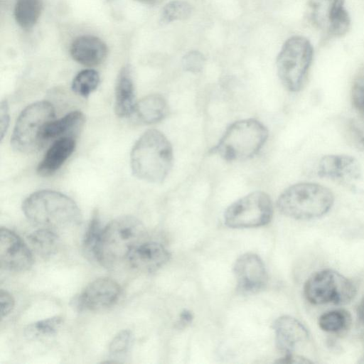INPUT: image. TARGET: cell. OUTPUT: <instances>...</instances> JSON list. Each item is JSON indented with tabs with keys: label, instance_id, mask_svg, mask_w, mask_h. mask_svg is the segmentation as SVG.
<instances>
[{
	"label": "cell",
	"instance_id": "6da1fadb",
	"mask_svg": "<svg viewBox=\"0 0 364 364\" xmlns=\"http://www.w3.org/2000/svg\"><path fill=\"white\" fill-rule=\"evenodd\" d=\"M22 210L33 224L55 231L76 226L81 220L80 210L75 202L52 190L31 194L23 202Z\"/></svg>",
	"mask_w": 364,
	"mask_h": 364
},
{
	"label": "cell",
	"instance_id": "7a4b0ae2",
	"mask_svg": "<svg viewBox=\"0 0 364 364\" xmlns=\"http://www.w3.org/2000/svg\"><path fill=\"white\" fill-rule=\"evenodd\" d=\"M173 161L172 146L159 130L145 132L136 141L130 154L131 168L139 179L162 183L170 172Z\"/></svg>",
	"mask_w": 364,
	"mask_h": 364
},
{
	"label": "cell",
	"instance_id": "3957f363",
	"mask_svg": "<svg viewBox=\"0 0 364 364\" xmlns=\"http://www.w3.org/2000/svg\"><path fill=\"white\" fill-rule=\"evenodd\" d=\"M144 235V227L137 218L128 215L115 218L102 228L95 260L106 267L116 265L127 259Z\"/></svg>",
	"mask_w": 364,
	"mask_h": 364
},
{
	"label": "cell",
	"instance_id": "277c9868",
	"mask_svg": "<svg viewBox=\"0 0 364 364\" xmlns=\"http://www.w3.org/2000/svg\"><path fill=\"white\" fill-rule=\"evenodd\" d=\"M269 132L264 124L250 118L230 124L210 152L227 161L250 159L258 154L265 144Z\"/></svg>",
	"mask_w": 364,
	"mask_h": 364
},
{
	"label": "cell",
	"instance_id": "5b68a950",
	"mask_svg": "<svg viewBox=\"0 0 364 364\" xmlns=\"http://www.w3.org/2000/svg\"><path fill=\"white\" fill-rule=\"evenodd\" d=\"M334 203L328 188L315 183L290 186L279 196L277 206L281 213L296 220H311L326 214Z\"/></svg>",
	"mask_w": 364,
	"mask_h": 364
},
{
	"label": "cell",
	"instance_id": "8992f818",
	"mask_svg": "<svg viewBox=\"0 0 364 364\" xmlns=\"http://www.w3.org/2000/svg\"><path fill=\"white\" fill-rule=\"evenodd\" d=\"M314 57L311 42L301 36H294L283 44L276 60L278 77L289 91L301 90Z\"/></svg>",
	"mask_w": 364,
	"mask_h": 364
},
{
	"label": "cell",
	"instance_id": "52a82bcc",
	"mask_svg": "<svg viewBox=\"0 0 364 364\" xmlns=\"http://www.w3.org/2000/svg\"><path fill=\"white\" fill-rule=\"evenodd\" d=\"M54 117L55 109L49 102L39 101L27 106L16 119L11 139L12 147L24 154L40 149L46 143L45 129Z\"/></svg>",
	"mask_w": 364,
	"mask_h": 364
},
{
	"label": "cell",
	"instance_id": "ba28073f",
	"mask_svg": "<svg viewBox=\"0 0 364 364\" xmlns=\"http://www.w3.org/2000/svg\"><path fill=\"white\" fill-rule=\"evenodd\" d=\"M304 293L306 300L314 305H342L354 298L355 287L339 272L326 269L314 273L306 280Z\"/></svg>",
	"mask_w": 364,
	"mask_h": 364
},
{
	"label": "cell",
	"instance_id": "9c48e42d",
	"mask_svg": "<svg viewBox=\"0 0 364 364\" xmlns=\"http://www.w3.org/2000/svg\"><path fill=\"white\" fill-rule=\"evenodd\" d=\"M272 215L273 205L269 196L257 191L229 205L224 213V221L232 228H257L269 223Z\"/></svg>",
	"mask_w": 364,
	"mask_h": 364
},
{
	"label": "cell",
	"instance_id": "30bf717a",
	"mask_svg": "<svg viewBox=\"0 0 364 364\" xmlns=\"http://www.w3.org/2000/svg\"><path fill=\"white\" fill-rule=\"evenodd\" d=\"M119 284L109 277H100L90 282L75 298V306L80 311H100L113 306L119 299Z\"/></svg>",
	"mask_w": 364,
	"mask_h": 364
},
{
	"label": "cell",
	"instance_id": "8fae6325",
	"mask_svg": "<svg viewBox=\"0 0 364 364\" xmlns=\"http://www.w3.org/2000/svg\"><path fill=\"white\" fill-rule=\"evenodd\" d=\"M233 272L237 289L243 294H255L263 289L268 280L265 265L254 253H245L235 262Z\"/></svg>",
	"mask_w": 364,
	"mask_h": 364
},
{
	"label": "cell",
	"instance_id": "7c38bea8",
	"mask_svg": "<svg viewBox=\"0 0 364 364\" xmlns=\"http://www.w3.org/2000/svg\"><path fill=\"white\" fill-rule=\"evenodd\" d=\"M33 263L32 252L26 244L11 230H0V266L13 271L29 269Z\"/></svg>",
	"mask_w": 364,
	"mask_h": 364
},
{
	"label": "cell",
	"instance_id": "4fadbf2b",
	"mask_svg": "<svg viewBox=\"0 0 364 364\" xmlns=\"http://www.w3.org/2000/svg\"><path fill=\"white\" fill-rule=\"evenodd\" d=\"M316 173L321 178L349 184L360 178L361 171L358 161L354 157L333 154L324 156L319 159Z\"/></svg>",
	"mask_w": 364,
	"mask_h": 364
},
{
	"label": "cell",
	"instance_id": "5bb4252c",
	"mask_svg": "<svg viewBox=\"0 0 364 364\" xmlns=\"http://www.w3.org/2000/svg\"><path fill=\"white\" fill-rule=\"evenodd\" d=\"M170 253L161 243L141 242L129 253V265L141 272L151 273L162 267L169 259Z\"/></svg>",
	"mask_w": 364,
	"mask_h": 364
},
{
	"label": "cell",
	"instance_id": "9a60e30c",
	"mask_svg": "<svg viewBox=\"0 0 364 364\" xmlns=\"http://www.w3.org/2000/svg\"><path fill=\"white\" fill-rule=\"evenodd\" d=\"M276 346L284 353H293L296 348L307 341L309 333L305 326L296 318L289 316L277 318L273 323Z\"/></svg>",
	"mask_w": 364,
	"mask_h": 364
},
{
	"label": "cell",
	"instance_id": "2e32d148",
	"mask_svg": "<svg viewBox=\"0 0 364 364\" xmlns=\"http://www.w3.org/2000/svg\"><path fill=\"white\" fill-rule=\"evenodd\" d=\"M70 51L76 62L92 67L101 64L105 60L108 50L105 42L98 37L83 35L73 41Z\"/></svg>",
	"mask_w": 364,
	"mask_h": 364
},
{
	"label": "cell",
	"instance_id": "e0dca14e",
	"mask_svg": "<svg viewBox=\"0 0 364 364\" xmlns=\"http://www.w3.org/2000/svg\"><path fill=\"white\" fill-rule=\"evenodd\" d=\"M75 148V137L66 136L55 140L38 164V173L43 177L53 175L73 154Z\"/></svg>",
	"mask_w": 364,
	"mask_h": 364
},
{
	"label": "cell",
	"instance_id": "ac0fdd59",
	"mask_svg": "<svg viewBox=\"0 0 364 364\" xmlns=\"http://www.w3.org/2000/svg\"><path fill=\"white\" fill-rule=\"evenodd\" d=\"M134 82L130 68L124 67L117 77L115 87L114 110L119 117H125L134 113L135 107Z\"/></svg>",
	"mask_w": 364,
	"mask_h": 364
},
{
	"label": "cell",
	"instance_id": "d6986e66",
	"mask_svg": "<svg viewBox=\"0 0 364 364\" xmlns=\"http://www.w3.org/2000/svg\"><path fill=\"white\" fill-rule=\"evenodd\" d=\"M168 112L166 99L159 94H151L136 103L134 114L141 123L152 124L162 121Z\"/></svg>",
	"mask_w": 364,
	"mask_h": 364
},
{
	"label": "cell",
	"instance_id": "ffe728a7",
	"mask_svg": "<svg viewBox=\"0 0 364 364\" xmlns=\"http://www.w3.org/2000/svg\"><path fill=\"white\" fill-rule=\"evenodd\" d=\"M85 119V115L82 112L73 111L58 119L52 120L45 129V141L66 136L75 137L82 127Z\"/></svg>",
	"mask_w": 364,
	"mask_h": 364
},
{
	"label": "cell",
	"instance_id": "44dd1931",
	"mask_svg": "<svg viewBox=\"0 0 364 364\" xmlns=\"http://www.w3.org/2000/svg\"><path fill=\"white\" fill-rule=\"evenodd\" d=\"M28 242L32 250L43 257H49L57 252L60 239L55 230L41 228L31 233Z\"/></svg>",
	"mask_w": 364,
	"mask_h": 364
},
{
	"label": "cell",
	"instance_id": "7402d4cb",
	"mask_svg": "<svg viewBox=\"0 0 364 364\" xmlns=\"http://www.w3.org/2000/svg\"><path fill=\"white\" fill-rule=\"evenodd\" d=\"M329 33L341 37L347 33L350 26V18L345 8V0H332L328 14Z\"/></svg>",
	"mask_w": 364,
	"mask_h": 364
},
{
	"label": "cell",
	"instance_id": "603a6c76",
	"mask_svg": "<svg viewBox=\"0 0 364 364\" xmlns=\"http://www.w3.org/2000/svg\"><path fill=\"white\" fill-rule=\"evenodd\" d=\"M41 11V0H16L14 17L21 28L28 29L36 23Z\"/></svg>",
	"mask_w": 364,
	"mask_h": 364
},
{
	"label": "cell",
	"instance_id": "cb8c5ba5",
	"mask_svg": "<svg viewBox=\"0 0 364 364\" xmlns=\"http://www.w3.org/2000/svg\"><path fill=\"white\" fill-rule=\"evenodd\" d=\"M351 323V317L347 311L336 309L320 316L318 323L326 332L338 333L346 330Z\"/></svg>",
	"mask_w": 364,
	"mask_h": 364
},
{
	"label": "cell",
	"instance_id": "d4e9b609",
	"mask_svg": "<svg viewBox=\"0 0 364 364\" xmlns=\"http://www.w3.org/2000/svg\"><path fill=\"white\" fill-rule=\"evenodd\" d=\"M100 83L98 73L92 69H86L78 73L72 82V90L77 95L87 97Z\"/></svg>",
	"mask_w": 364,
	"mask_h": 364
},
{
	"label": "cell",
	"instance_id": "484cf974",
	"mask_svg": "<svg viewBox=\"0 0 364 364\" xmlns=\"http://www.w3.org/2000/svg\"><path fill=\"white\" fill-rule=\"evenodd\" d=\"M192 13L191 6L186 1L174 0L167 3L162 9L160 22L167 24L175 21L188 18Z\"/></svg>",
	"mask_w": 364,
	"mask_h": 364
},
{
	"label": "cell",
	"instance_id": "4316f807",
	"mask_svg": "<svg viewBox=\"0 0 364 364\" xmlns=\"http://www.w3.org/2000/svg\"><path fill=\"white\" fill-rule=\"evenodd\" d=\"M63 321V318L60 316L38 321L27 326L25 335L28 338L53 335L60 328Z\"/></svg>",
	"mask_w": 364,
	"mask_h": 364
},
{
	"label": "cell",
	"instance_id": "83f0119b",
	"mask_svg": "<svg viewBox=\"0 0 364 364\" xmlns=\"http://www.w3.org/2000/svg\"><path fill=\"white\" fill-rule=\"evenodd\" d=\"M102 228L99 215L96 212L92 215L82 242L85 254L90 259H95V251Z\"/></svg>",
	"mask_w": 364,
	"mask_h": 364
},
{
	"label": "cell",
	"instance_id": "f1b7e54d",
	"mask_svg": "<svg viewBox=\"0 0 364 364\" xmlns=\"http://www.w3.org/2000/svg\"><path fill=\"white\" fill-rule=\"evenodd\" d=\"M132 341V333L129 330H122L112 340L109 346V353L112 358L124 355L129 350Z\"/></svg>",
	"mask_w": 364,
	"mask_h": 364
},
{
	"label": "cell",
	"instance_id": "f546056e",
	"mask_svg": "<svg viewBox=\"0 0 364 364\" xmlns=\"http://www.w3.org/2000/svg\"><path fill=\"white\" fill-rule=\"evenodd\" d=\"M205 63V58L198 50H191L182 58V66L184 70L191 73L202 71Z\"/></svg>",
	"mask_w": 364,
	"mask_h": 364
},
{
	"label": "cell",
	"instance_id": "4dcf8cb0",
	"mask_svg": "<svg viewBox=\"0 0 364 364\" xmlns=\"http://www.w3.org/2000/svg\"><path fill=\"white\" fill-rule=\"evenodd\" d=\"M352 103L355 109L364 117V75L358 77L351 90Z\"/></svg>",
	"mask_w": 364,
	"mask_h": 364
},
{
	"label": "cell",
	"instance_id": "1f68e13d",
	"mask_svg": "<svg viewBox=\"0 0 364 364\" xmlns=\"http://www.w3.org/2000/svg\"><path fill=\"white\" fill-rule=\"evenodd\" d=\"M1 318L9 315L14 306V299L12 295L4 289L0 291Z\"/></svg>",
	"mask_w": 364,
	"mask_h": 364
},
{
	"label": "cell",
	"instance_id": "d6a6232c",
	"mask_svg": "<svg viewBox=\"0 0 364 364\" xmlns=\"http://www.w3.org/2000/svg\"><path fill=\"white\" fill-rule=\"evenodd\" d=\"M9 106L6 101H2L0 106V135L3 139L9 124Z\"/></svg>",
	"mask_w": 364,
	"mask_h": 364
},
{
	"label": "cell",
	"instance_id": "836d02e7",
	"mask_svg": "<svg viewBox=\"0 0 364 364\" xmlns=\"http://www.w3.org/2000/svg\"><path fill=\"white\" fill-rule=\"evenodd\" d=\"M279 363H308L311 361L308 360L305 358L299 355H294L293 353L289 355H284L282 358H280L277 361Z\"/></svg>",
	"mask_w": 364,
	"mask_h": 364
},
{
	"label": "cell",
	"instance_id": "e575fe53",
	"mask_svg": "<svg viewBox=\"0 0 364 364\" xmlns=\"http://www.w3.org/2000/svg\"><path fill=\"white\" fill-rule=\"evenodd\" d=\"M192 320H193L192 313L188 310H183L179 316V319L177 323V326L180 328H184L187 325H188L190 323H191Z\"/></svg>",
	"mask_w": 364,
	"mask_h": 364
},
{
	"label": "cell",
	"instance_id": "d590c367",
	"mask_svg": "<svg viewBox=\"0 0 364 364\" xmlns=\"http://www.w3.org/2000/svg\"><path fill=\"white\" fill-rule=\"evenodd\" d=\"M140 3L149 5H155L160 3L162 0H135Z\"/></svg>",
	"mask_w": 364,
	"mask_h": 364
},
{
	"label": "cell",
	"instance_id": "8d00e7d4",
	"mask_svg": "<svg viewBox=\"0 0 364 364\" xmlns=\"http://www.w3.org/2000/svg\"><path fill=\"white\" fill-rule=\"evenodd\" d=\"M357 146L359 149L364 151V136H361L358 139Z\"/></svg>",
	"mask_w": 364,
	"mask_h": 364
}]
</instances>
